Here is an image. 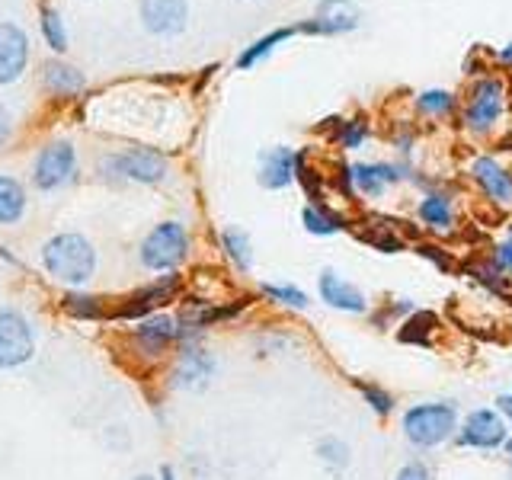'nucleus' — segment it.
<instances>
[{
	"instance_id": "obj_20",
	"label": "nucleus",
	"mask_w": 512,
	"mask_h": 480,
	"mask_svg": "<svg viewBox=\"0 0 512 480\" xmlns=\"http://www.w3.org/2000/svg\"><path fill=\"white\" fill-rule=\"evenodd\" d=\"M416 215H420V221L426 224V228L432 231H452L455 224V208L452 202H448V196H442V192H426V196L420 199V205H416Z\"/></svg>"
},
{
	"instance_id": "obj_30",
	"label": "nucleus",
	"mask_w": 512,
	"mask_h": 480,
	"mask_svg": "<svg viewBox=\"0 0 512 480\" xmlns=\"http://www.w3.org/2000/svg\"><path fill=\"white\" fill-rule=\"evenodd\" d=\"M365 135H368V122L365 119H349V122H340V128H336V144H340V148L356 151V148H362Z\"/></svg>"
},
{
	"instance_id": "obj_28",
	"label": "nucleus",
	"mask_w": 512,
	"mask_h": 480,
	"mask_svg": "<svg viewBox=\"0 0 512 480\" xmlns=\"http://www.w3.org/2000/svg\"><path fill=\"white\" fill-rule=\"evenodd\" d=\"M42 36L48 42V48L52 52H64L68 48V29H64V20H61V13L52 10V7H42Z\"/></svg>"
},
{
	"instance_id": "obj_23",
	"label": "nucleus",
	"mask_w": 512,
	"mask_h": 480,
	"mask_svg": "<svg viewBox=\"0 0 512 480\" xmlns=\"http://www.w3.org/2000/svg\"><path fill=\"white\" fill-rule=\"evenodd\" d=\"M301 221H304V231L314 234V237H330V234H340L346 228V221L336 212H330L327 205H320V202L304 205Z\"/></svg>"
},
{
	"instance_id": "obj_12",
	"label": "nucleus",
	"mask_w": 512,
	"mask_h": 480,
	"mask_svg": "<svg viewBox=\"0 0 512 480\" xmlns=\"http://www.w3.org/2000/svg\"><path fill=\"white\" fill-rule=\"evenodd\" d=\"M317 295L320 301L327 304L333 311H343V314H368V298L362 295L359 285H352L349 279H343L336 269H324L317 279Z\"/></svg>"
},
{
	"instance_id": "obj_25",
	"label": "nucleus",
	"mask_w": 512,
	"mask_h": 480,
	"mask_svg": "<svg viewBox=\"0 0 512 480\" xmlns=\"http://www.w3.org/2000/svg\"><path fill=\"white\" fill-rule=\"evenodd\" d=\"M260 295L272 304H282V308H292V311H308L311 308V298L308 292H301L298 285H279V282H263L260 285Z\"/></svg>"
},
{
	"instance_id": "obj_14",
	"label": "nucleus",
	"mask_w": 512,
	"mask_h": 480,
	"mask_svg": "<svg viewBox=\"0 0 512 480\" xmlns=\"http://www.w3.org/2000/svg\"><path fill=\"white\" fill-rule=\"evenodd\" d=\"M29 64V39L16 23H0V87L20 80Z\"/></svg>"
},
{
	"instance_id": "obj_10",
	"label": "nucleus",
	"mask_w": 512,
	"mask_h": 480,
	"mask_svg": "<svg viewBox=\"0 0 512 480\" xmlns=\"http://www.w3.org/2000/svg\"><path fill=\"white\" fill-rule=\"evenodd\" d=\"M132 343L138 349V356L144 359H164L173 346H180V327H176V317L157 311L151 317H144L132 330Z\"/></svg>"
},
{
	"instance_id": "obj_32",
	"label": "nucleus",
	"mask_w": 512,
	"mask_h": 480,
	"mask_svg": "<svg viewBox=\"0 0 512 480\" xmlns=\"http://www.w3.org/2000/svg\"><path fill=\"white\" fill-rule=\"evenodd\" d=\"M413 311H416V308H413V301H410V298H397V301H391V304H384V308H381L378 314H372V320L384 330V327H394V320H397V317L404 320V317H410Z\"/></svg>"
},
{
	"instance_id": "obj_19",
	"label": "nucleus",
	"mask_w": 512,
	"mask_h": 480,
	"mask_svg": "<svg viewBox=\"0 0 512 480\" xmlns=\"http://www.w3.org/2000/svg\"><path fill=\"white\" fill-rule=\"evenodd\" d=\"M439 317L432 311H413L410 317L400 320V330H397V340L400 343H410V346H429L436 340L439 333Z\"/></svg>"
},
{
	"instance_id": "obj_6",
	"label": "nucleus",
	"mask_w": 512,
	"mask_h": 480,
	"mask_svg": "<svg viewBox=\"0 0 512 480\" xmlns=\"http://www.w3.org/2000/svg\"><path fill=\"white\" fill-rule=\"evenodd\" d=\"M77 180V151L71 141H48L32 160V186L39 192H55Z\"/></svg>"
},
{
	"instance_id": "obj_4",
	"label": "nucleus",
	"mask_w": 512,
	"mask_h": 480,
	"mask_svg": "<svg viewBox=\"0 0 512 480\" xmlns=\"http://www.w3.org/2000/svg\"><path fill=\"white\" fill-rule=\"evenodd\" d=\"M189 231L180 221H160L157 228L141 240L138 260L151 272H176L189 260Z\"/></svg>"
},
{
	"instance_id": "obj_33",
	"label": "nucleus",
	"mask_w": 512,
	"mask_h": 480,
	"mask_svg": "<svg viewBox=\"0 0 512 480\" xmlns=\"http://www.w3.org/2000/svg\"><path fill=\"white\" fill-rule=\"evenodd\" d=\"M490 263L503 272V276H509L512 279V224L506 228V237L500 240V244L493 247V253H490Z\"/></svg>"
},
{
	"instance_id": "obj_17",
	"label": "nucleus",
	"mask_w": 512,
	"mask_h": 480,
	"mask_svg": "<svg viewBox=\"0 0 512 480\" xmlns=\"http://www.w3.org/2000/svg\"><path fill=\"white\" fill-rule=\"evenodd\" d=\"M295 160L298 154L292 148H269L263 157H260V173H256V180H260L263 189H285L288 183H295Z\"/></svg>"
},
{
	"instance_id": "obj_36",
	"label": "nucleus",
	"mask_w": 512,
	"mask_h": 480,
	"mask_svg": "<svg viewBox=\"0 0 512 480\" xmlns=\"http://www.w3.org/2000/svg\"><path fill=\"white\" fill-rule=\"evenodd\" d=\"M416 253H420V256H429V260L436 263V266H442V269L452 266V260H448V256H445L436 244H420V247H416Z\"/></svg>"
},
{
	"instance_id": "obj_34",
	"label": "nucleus",
	"mask_w": 512,
	"mask_h": 480,
	"mask_svg": "<svg viewBox=\"0 0 512 480\" xmlns=\"http://www.w3.org/2000/svg\"><path fill=\"white\" fill-rule=\"evenodd\" d=\"M394 480H436V477H432V468L426 461H407V464H400Z\"/></svg>"
},
{
	"instance_id": "obj_5",
	"label": "nucleus",
	"mask_w": 512,
	"mask_h": 480,
	"mask_svg": "<svg viewBox=\"0 0 512 480\" xmlns=\"http://www.w3.org/2000/svg\"><path fill=\"white\" fill-rule=\"evenodd\" d=\"M36 356V327L16 308H0V372L23 368Z\"/></svg>"
},
{
	"instance_id": "obj_11",
	"label": "nucleus",
	"mask_w": 512,
	"mask_h": 480,
	"mask_svg": "<svg viewBox=\"0 0 512 480\" xmlns=\"http://www.w3.org/2000/svg\"><path fill=\"white\" fill-rule=\"evenodd\" d=\"M503 109H506L503 80L484 77V80H477L474 90H471L468 109H464V125L480 135V132H487V128H493V122L503 116Z\"/></svg>"
},
{
	"instance_id": "obj_37",
	"label": "nucleus",
	"mask_w": 512,
	"mask_h": 480,
	"mask_svg": "<svg viewBox=\"0 0 512 480\" xmlns=\"http://www.w3.org/2000/svg\"><path fill=\"white\" fill-rule=\"evenodd\" d=\"M10 132H13V119H10V112H7V106H4V103H0V144H7Z\"/></svg>"
},
{
	"instance_id": "obj_15",
	"label": "nucleus",
	"mask_w": 512,
	"mask_h": 480,
	"mask_svg": "<svg viewBox=\"0 0 512 480\" xmlns=\"http://www.w3.org/2000/svg\"><path fill=\"white\" fill-rule=\"evenodd\" d=\"M471 180L480 186V192L500 208L512 205V173L496 157H474L471 160Z\"/></svg>"
},
{
	"instance_id": "obj_29",
	"label": "nucleus",
	"mask_w": 512,
	"mask_h": 480,
	"mask_svg": "<svg viewBox=\"0 0 512 480\" xmlns=\"http://www.w3.org/2000/svg\"><path fill=\"white\" fill-rule=\"evenodd\" d=\"M317 458L324 461L330 471H346L349 468V445L336 436H324L317 442Z\"/></svg>"
},
{
	"instance_id": "obj_39",
	"label": "nucleus",
	"mask_w": 512,
	"mask_h": 480,
	"mask_svg": "<svg viewBox=\"0 0 512 480\" xmlns=\"http://www.w3.org/2000/svg\"><path fill=\"white\" fill-rule=\"evenodd\" d=\"M157 480H176L173 464H164V468H160V474H157Z\"/></svg>"
},
{
	"instance_id": "obj_41",
	"label": "nucleus",
	"mask_w": 512,
	"mask_h": 480,
	"mask_svg": "<svg viewBox=\"0 0 512 480\" xmlns=\"http://www.w3.org/2000/svg\"><path fill=\"white\" fill-rule=\"evenodd\" d=\"M503 455H506V461L512 464V436L506 439V445H503Z\"/></svg>"
},
{
	"instance_id": "obj_9",
	"label": "nucleus",
	"mask_w": 512,
	"mask_h": 480,
	"mask_svg": "<svg viewBox=\"0 0 512 480\" xmlns=\"http://www.w3.org/2000/svg\"><path fill=\"white\" fill-rule=\"evenodd\" d=\"M218 372V359L208 352L202 343H183L180 352H176L173 372H170V384L180 391H205L208 381Z\"/></svg>"
},
{
	"instance_id": "obj_21",
	"label": "nucleus",
	"mask_w": 512,
	"mask_h": 480,
	"mask_svg": "<svg viewBox=\"0 0 512 480\" xmlns=\"http://www.w3.org/2000/svg\"><path fill=\"white\" fill-rule=\"evenodd\" d=\"M61 311L68 317H74V320H84V324H93V320H103L109 314L106 301L100 295L84 292V288H71V292H64Z\"/></svg>"
},
{
	"instance_id": "obj_3",
	"label": "nucleus",
	"mask_w": 512,
	"mask_h": 480,
	"mask_svg": "<svg viewBox=\"0 0 512 480\" xmlns=\"http://www.w3.org/2000/svg\"><path fill=\"white\" fill-rule=\"evenodd\" d=\"M170 160L154 148H125L100 157V176L112 183H144L154 186L167 176Z\"/></svg>"
},
{
	"instance_id": "obj_38",
	"label": "nucleus",
	"mask_w": 512,
	"mask_h": 480,
	"mask_svg": "<svg viewBox=\"0 0 512 480\" xmlns=\"http://www.w3.org/2000/svg\"><path fill=\"white\" fill-rule=\"evenodd\" d=\"M496 410H500V416L512 426V394H500V397H496Z\"/></svg>"
},
{
	"instance_id": "obj_40",
	"label": "nucleus",
	"mask_w": 512,
	"mask_h": 480,
	"mask_svg": "<svg viewBox=\"0 0 512 480\" xmlns=\"http://www.w3.org/2000/svg\"><path fill=\"white\" fill-rule=\"evenodd\" d=\"M500 61H503V64H512V42H509V45L503 48V52H500Z\"/></svg>"
},
{
	"instance_id": "obj_16",
	"label": "nucleus",
	"mask_w": 512,
	"mask_h": 480,
	"mask_svg": "<svg viewBox=\"0 0 512 480\" xmlns=\"http://www.w3.org/2000/svg\"><path fill=\"white\" fill-rule=\"evenodd\" d=\"M404 176H407V170L397 167V164H352L349 167L352 189H359L368 199L384 196V189H388L391 183H400Z\"/></svg>"
},
{
	"instance_id": "obj_27",
	"label": "nucleus",
	"mask_w": 512,
	"mask_h": 480,
	"mask_svg": "<svg viewBox=\"0 0 512 480\" xmlns=\"http://www.w3.org/2000/svg\"><path fill=\"white\" fill-rule=\"evenodd\" d=\"M295 32H298V26H288V29H276V32H269V36L256 39V42H253V45L247 48V52L237 58V68H240V71L253 68L256 61H263V58H266V55L272 52V48H276L279 42H285V39H292Z\"/></svg>"
},
{
	"instance_id": "obj_26",
	"label": "nucleus",
	"mask_w": 512,
	"mask_h": 480,
	"mask_svg": "<svg viewBox=\"0 0 512 480\" xmlns=\"http://www.w3.org/2000/svg\"><path fill=\"white\" fill-rule=\"evenodd\" d=\"M356 388H359V394L365 400V407L372 410L375 416H381V420L397 410V397L388 388H381L378 381H362V378H356Z\"/></svg>"
},
{
	"instance_id": "obj_2",
	"label": "nucleus",
	"mask_w": 512,
	"mask_h": 480,
	"mask_svg": "<svg viewBox=\"0 0 512 480\" xmlns=\"http://www.w3.org/2000/svg\"><path fill=\"white\" fill-rule=\"evenodd\" d=\"M458 423V404H452V400H423V404H410L400 413V432L420 452L452 442Z\"/></svg>"
},
{
	"instance_id": "obj_31",
	"label": "nucleus",
	"mask_w": 512,
	"mask_h": 480,
	"mask_svg": "<svg viewBox=\"0 0 512 480\" xmlns=\"http://www.w3.org/2000/svg\"><path fill=\"white\" fill-rule=\"evenodd\" d=\"M420 109L426 112V116H445V112H452L455 109V96L448 93V90H426L420 93Z\"/></svg>"
},
{
	"instance_id": "obj_7",
	"label": "nucleus",
	"mask_w": 512,
	"mask_h": 480,
	"mask_svg": "<svg viewBox=\"0 0 512 480\" xmlns=\"http://www.w3.org/2000/svg\"><path fill=\"white\" fill-rule=\"evenodd\" d=\"M509 439V423L500 416L496 407H477L458 423L455 442L461 448H474V452H500Z\"/></svg>"
},
{
	"instance_id": "obj_22",
	"label": "nucleus",
	"mask_w": 512,
	"mask_h": 480,
	"mask_svg": "<svg viewBox=\"0 0 512 480\" xmlns=\"http://www.w3.org/2000/svg\"><path fill=\"white\" fill-rule=\"evenodd\" d=\"M26 215V189L16 176L0 173V224H16Z\"/></svg>"
},
{
	"instance_id": "obj_8",
	"label": "nucleus",
	"mask_w": 512,
	"mask_h": 480,
	"mask_svg": "<svg viewBox=\"0 0 512 480\" xmlns=\"http://www.w3.org/2000/svg\"><path fill=\"white\" fill-rule=\"evenodd\" d=\"M180 288H183L180 272H167V276H157L154 282L135 288L132 295H125L119 301V308H116V317L119 320H128V324H132V320L138 324V320L157 314L160 308H167V304L176 295H180Z\"/></svg>"
},
{
	"instance_id": "obj_18",
	"label": "nucleus",
	"mask_w": 512,
	"mask_h": 480,
	"mask_svg": "<svg viewBox=\"0 0 512 480\" xmlns=\"http://www.w3.org/2000/svg\"><path fill=\"white\" fill-rule=\"evenodd\" d=\"M42 84L48 93H55V96H74L87 87V77H84V71H77L74 64L52 58V61L42 64Z\"/></svg>"
},
{
	"instance_id": "obj_24",
	"label": "nucleus",
	"mask_w": 512,
	"mask_h": 480,
	"mask_svg": "<svg viewBox=\"0 0 512 480\" xmlns=\"http://www.w3.org/2000/svg\"><path fill=\"white\" fill-rule=\"evenodd\" d=\"M221 250L224 256L234 263L237 272H250L253 269V244H250V237L247 231H240V228H224L221 231Z\"/></svg>"
},
{
	"instance_id": "obj_42",
	"label": "nucleus",
	"mask_w": 512,
	"mask_h": 480,
	"mask_svg": "<svg viewBox=\"0 0 512 480\" xmlns=\"http://www.w3.org/2000/svg\"><path fill=\"white\" fill-rule=\"evenodd\" d=\"M132 480H157L154 474H138V477H132Z\"/></svg>"
},
{
	"instance_id": "obj_13",
	"label": "nucleus",
	"mask_w": 512,
	"mask_h": 480,
	"mask_svg": "<svg viewBox=\"0 0 512 480\" xmlns=\"http://www.w3.org/2000/svg\"><path fill=\"white\" fill-rule=\"evenodd\" d=\"M141 23L151 36H180L189 23L186 0H141Z\"/></svg>"
},
{
	"instance_id": "obj_1",
	"label": "nucleus",
	"mask_w": 512,
	"mask_h": 480,
	"mask_svg": "<svg viewBox=\"0 0 512 480\" xmlns=\"http://www.w3.org/2000/svg\"><path fill=\"white\" fill-rule=\"evenodd\" d=\"M42 266L55 282L68 288H84L96 276V250L84 234L61 231L45 240Z\"/></svg>"
},
{
	"instance_id": "obj_35",
	"label": "nucleus",
	"mask_w": 512,
	"mask_h": 480,
	"mask_svg": "<svg viewBox=\"0 0 512 480\" xmlns=\"http://www.w3.org/2000/svg\"><path fill=\"white\" fill-rule=\"evenodd\" d=\"M362 240H368V244L378 247L381 253H397V250H404V240L394 237V234H381V231H375V234H362Z\"/></svg>"
}]
</instances>
